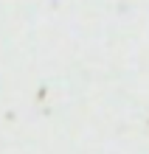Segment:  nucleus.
I'll list each match as a JSON object with an SVG mask.
<instances>
[]
</instances>
